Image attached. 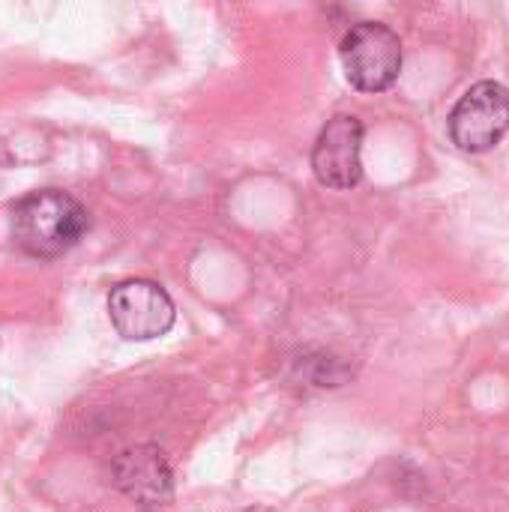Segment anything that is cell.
Listing matches in <instances>:
<instances>
[{
  "instance_id": "obj_1",
  "label": "cell",
  "mask_w": 509,
  "mask_h": 512,
  "mask_svg": "<svg viewBox=\"0 0 509 512\" xmlns=\"http://www.w3.org/2000/svg\"><path fill=\"white\" fill-rule=\"evenodd\" d=\"M87 231V210L60 189H36L12 207V240L33 258L69 252Z\"/></svg>"
},
{
  "instance_id": "obj_2",
  "label": "cell",
  "mask_w": 509,
  "mask_h": 512,
  "mask_svg": "<svg viewBox=\"0 0 509 512\" xmlns=\"http://www.w3.org/2000/svg\"><path fill=\"white\" fill-rule=\"evenodd\" d=\"M339 57L345 78L363 93H381L393 87L402 72V42L381 21L354 24L339 45Z\"/></svg>"
},
{
  "instance_id": "obj_3",
  "label": "cell",
  "mask_w": 509,
  "mask_h": 512,
  "mask_svg": "<svg viewBox=\"0 0 509 512\" xmlns=\"http://www.w3.org/2000/svg\"><path fill=\"white\" fill-rule=\"evenodd\" d=\"M509 132V90L498 81H480L450 111V138L465 153H486Z\"/></svg>"
},
{
  "instance_id": "obj_4",
  "label": "cell",
  "mask_w": 509,
  "mask_h": 512,
  "mask_svg": "<svg viewBox=\"0 0 509 512\" xmlns=\"http://www.w3.org/2000/svg\"><path fill=\"white\" fill-rule=\"evenodd\" d=\"M108 318L123 339L150 342L174 327L177 309L159 282L126 279L108 294Z\"/></svg>"
},
{
  "instance_id": "obj_5",
  "label": "cell",
  "mask_w": 509,
  "mask_h": 512,
  "mask_svg": "<svg viewBox=\"0 0 509 512\" xmlns=\"http://www.w3.org/2000/svg\"><path fill=\"white\" fill-rule=\"evenodd\" d=\"M114 486L141 510L168 507L174 498V474L165 453L153 444H135L123 450L111 465Z\"/></svg>"
},
{
  "instance_id": "obj_6",
  "label": "cell",
  "mask_w": 509,
  "mask_h": 512,
  "mask_svg": "<svg viewBox=\"0 0 509 512\" xmlns=\"http://www.w3.org/2000/svg\"><path fill=\"white\" fill-rule=\"evenodd\" d=\"M363 123L354 114H336L318 132L312 147V171L330 189H351L363 177Z\"/></svg>"
},
{
  "instance_id": "obj_7",
  "label": "cell",
  "mask_w": 509,
  "mask_h": 512,
  "mask_svg": "<svg viewBox=\"0 0 509 512\" xmlns=\"http://www.w3.org/2000/svg\"><path fill=\"white\" fill-rule=\"evenodd\" d=\"M243 512H267V510H243Z\"/></svg>"
}]
</instances>
